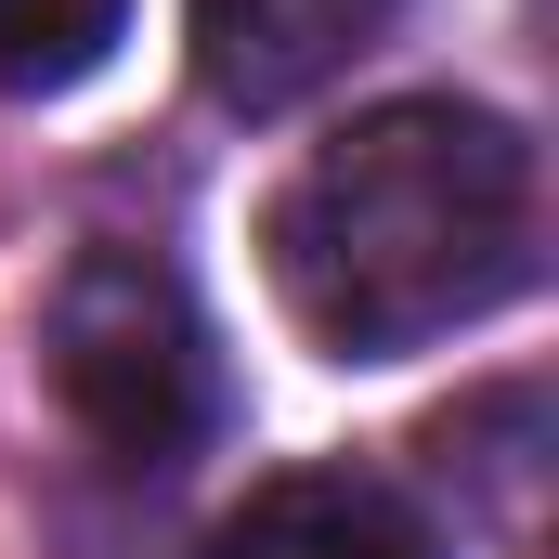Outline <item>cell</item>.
<instances>
[{"label": "cell", "instance_id": "1", "mask_svg": "<svg viewBox=\"0 0 559 559\" xmlns=\"http://www.w3.org/2000/svg\"><path fill=\"white\" fill-rule=\"evenodd\" d=\"M534 143L468 92H404L325 131L261 209L286 325L338 365H404L534 286Z\"/></svg>", "mask_w": 559, "mask_h": 559}, {"label": "cell", "instance_id": "2", "mask_svg": "<svg viewBox=\"0 0 559 559\" xmlns=\"http://www.w3.org/2000/svg\"><path fill=\"white\" fill-rule=\"evenodd\" d=\"M39 365H52V404L118 468H182L222 429V338H209L195 286L143 248H79L52 274Z\"/></svg>", "mask_w": 559, "mask_h": 559}, {"label": "cell", "instance_id": "3", "mask_svg": "<svg viewBox=\"0 0 559 559\" xmlns=\"http://www.w3.org/2000/svg\"><path fill=\"white\" fill-rule=\"evenodd\" d=\"M391 13H404V0H182V39H195L209 105L286 118V105L338 92V79L391 39Z\"/></svg>", "mask_w": 559, "mask_h": 559}, {"label": "cell", "instance_id": "4", "mask_svg": "<svg viewBox=\"0 0 559 559\" xmlns=\"http://www.w3.org/2000/svg\"><path fill=\"white\" fill-rule=\"evenodd\" d=\"M209 559H442V534L378 468H274L209 521Z\"/></svg>", "mask_w": 559, "mask_h": 559}, {"label": "cell", "instance_id": "5", "mask_svg": "<svg viewBox=\"0 0 559 559\" xmlns=\"http://www.w3.org/2000/svg\"><path fill=\"white\" fill-rule=\"evenodd\" d=\"M131 39V0H0V92H79Z\"/></svg>", "mask_w": 559, "mask_h": 559}]
</instances>
